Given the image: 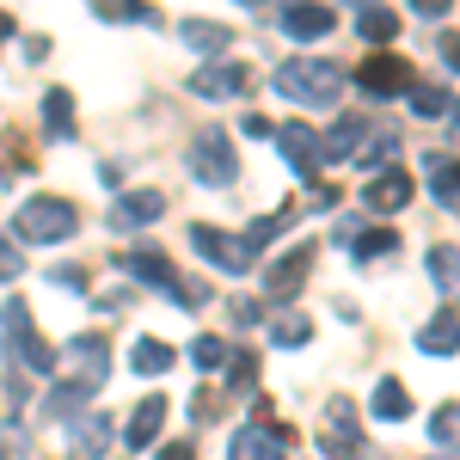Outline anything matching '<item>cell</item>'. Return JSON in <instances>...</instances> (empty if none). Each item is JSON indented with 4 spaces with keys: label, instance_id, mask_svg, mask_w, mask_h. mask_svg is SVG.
<instances>
[{
    "label": "cell",
    "instance_id": "6da1fadb",
    "mask_svg": "<svg viewBox=\"0 0 460 460\" xmlns=\"http://www.w3.org/2000/svg\"><path fill=\"white\" fill-rule=\"evenodd\" d=\"M13 234L31 240V246H56V240H74L80 234V209L68 197H31L25 209L13 215Z\"/></svg>",
    "mask_w": 460,
    "mask_h": 460
},
{
    "label": "cell",
    "instance_id": "7a4b0ae2",
    "mask_svg": "<svg viewBox=\"0 0 460 460\" xmlns=\"http://www.w3.org/2000/svg\"><path fill=\"white\" fill-rule=\"evenodd\" d=\"M270 80H277V93H283V99H295V105H332V99H338V74L325 68V62H314V56H295V62H277V74H270Z\"/></svg>",
    "mask_w": 460,
    "mask_h": 460
},
{
    "label": "cell",
    "instance_id": "3957f363",
    "mask_svg": "<svg viewBox=\"0 0 460 460\" xmlns=\"http://www.w3.org/2000/svg\"><path fill=\"white\" fill-rule=\"evenodd\" d=\"M0 319H6V356H13V368L56 375V350H49V344L31 332V307H25V301H6V307H0Z\"/></svg>",
    "mask_w": 460,
    "mask_h": 460
},
{
    "label": "cell",
    "instance_id": "277c9868",
    "mask_svg": "<svg viewBox=\"0 0 460 460\" xmlns=\"http://www.w3.org/2000/svg\"><path fill=\"white\" fill-rule=\"evenodd\" d=\"M190 166H197V178H203V184H234L240 154H234V142H227V129H203V136H197V147H190Z\"/></svg>",
    "mask_w": 460,
    "mask_h": 460
},
{
    "label": "cell",
    "instance_id": "5b68a950",
    "mask_svg": "<svg viewBox=\"0 0 460 460\" xmlns=\"http://www.w3.org/2000/svg\"><path fill=\"white\" fill-rule=\"evenodd\" d=\"M190 246L203 252V258H209L215 270H227V277H240V270H252V264H258V258H252V252L240 246V240H227L221 227H203V221L190 227Z\"/></svg>",
    "mask_w": 460,
    "mask_h": 460
},
{
    "label": "cell",
    "instance_id": "8992f818",
    "mask_svg": "<svg viewBox=\"0 0 460 460\" xmlns=\"http://www.w3.org/2000/svg\"><path fill=\"white\" fill-rule=\"evenodd\" d=\"M314 252H319L314 240H301L295 252H283V258H277V264L264 270V295H270V301H288L295 288L307 283V270H314Z\"/></svg>",
    "mask_w": 460,
    "mask_h": 460
},
{
    "label": "cell",
    "instance_id": "52a82bcc",
    "mask_svg": "<svg viewBox=\"0 0 460 460\" xmlns=\"http://www.w3.org/2000/svg\"><path fill=\"white\" fill-rule=\"evenodd\" d=\"M68 356H74V381H80V387H93V393L105 387V375H111V362H105V356H111V338H105V332L74 338Z\"/></svg>",
    "mask_w": 460,
    "mask_h": 460
},
{
    "label": "cell",
    "instance_id": "ba28073f",
    "mask_svg": "<svg viewBox=\"0 0 460 460\" xmlns=\"http://www.w3.org/2000/svg\"><path fill=\"white\" fill-rule=\"evenodd\" d=\"M356 442H362L356 405L350 399H332V405H325V424H319V448H325V455H356Z\"/></svg>",
    "mask_w": 460,
    "mask_h": 460
},
{
    "label": "cell",
    "instance_id": "9c48e42d",
    "mask_svg": "<svg viewBox=\"0 0 460 460\" xmlns=\"http://www.w3.org/2000/svg\"><path fill=\"white\" fill-rule=\"evenodd\" d=\"M356 86L375 93V99H393V93H411V68H405L399 56H368V62L356 68Z\"/></svg>",
    "mask_w": 460,
    "mask_h": 460
},
{
    "label": "cell",
    "instance_id": "30bf717a",
    "mask_svg": "<svg viewBox=\"0 0 460 460\" xmlns=\"http://www.w3.org/2000/svg\"><path fill=\"white\" fill-rule=\"evenodd\" d=\"M246 86H252V74L234 68V62H209V68L190 74V93H197V99H240Z\"/></svg>",
    "mask_w": 460,
    "mask_h": 460
},
{
    "label": "cell",
    "instance_id": "8fae6325",
    "mask_svg": "<svg viewBox=\"0 0 460 460\" xmlns=\"http://www.w3.org/2000/svg\"><path fill=\"white\" fill-rule=\"evenodd\" d=\"M160 215H166V197H160V190H129V197H117L111 227H117V234H129V227H154Z\"/></svg>",
    "mask_w": 460,
    "mask_h": 460
},
{
    "label": "cell",
    "instance_id": "7c38bea8",
    "mask_svg": "<svg viewBox=\"0 0 460 460\" xmlns=\"http://www.w3.org/2000/svg\"><path fill=\"white\" fill-rule=\"evenodd\" d=\"M411 172H381V178H368V190H362V203H368V215H393V209H405L411 203Z\"/></svg>",
    "mask_w": 460,
    "mask_h": 460
},
{
    "label": "cell",
    "instance_id": "4fadbf2b",
    "mask_svg": "<svg viewBox=\"0 0 460 460\" xmlns=\"http://www.w3.org/2000/svg\"><path fill=\"white\" fill-rule=\"evenodd\" d=\"M288 37H301V43H319V37L332 31V13L319 6V0H288L283 6V19H277Z\"/></svg>",
    "mask_w": 460,
    "mask_h": 460
},
{
    "label": "cell",
    "instance_id": "5bb4252c",
    "mask_svg": "<svg viewBox=\"0 0 460 460\" xmlns=\"http://www.w3.org/2000/svg\"><path fill=\"white\" fill-rule=\"evenodd\" d=\"M68 442H74L80 460H99L111 448V411H80V418L68 424Z\"/></svg>",
    "mask_w": 460,
    "mask_h": 460
},
{
    "label": "cell",
    "instance_id": "9a60e30c",
    "mask_svg": "<svg viewBox=\"0 0 460 460\" xmlns=\"http://www.w3.org/2000/svg\"><path fill=\"white\" fill-rule=\"evenodd\" d=\"M227 460H283V429L246 424L234 442H227Z\"/></svg>",
    "mask_w": 460,
    "mask_h": 460
},
{
    "label": "cell",
    "instance_id": "2e32d148",
    "mask_svg": "<svg viewBox=\"0 0 460 460\" xmlns=\"http://www.w3.org/2000/svg\"><path fill=\"white\" fill-rule=\"evenodd\" d=\"M277 147L288 154V166H295L301 178L319 166V136L307 129V123H283V129H277Z\"/></svg>",
    "mask_w": 460,
    "mask_h": 460
},
{
    "label": "cell",
    "instance_id": "e0dca14e",
    "mask_svg": "<svg viewBox=\"0 0 460 460\" xmlns=\"http://www.w3.org/2000/svg\"><path fill=\"white\" fill-rule=\"evenodd\" d=\"M362 142H368V123H362V117H338V123L319 136V160H350Z\"/></svg>",
    "mask_w": 460,
    "mask_h": 460
},
{
    "label": "cell",
    "instance_id": "ac0fdd59",
    "mask_svg": "<svg viewBox=\"0 0 460 460\" xmlns=\"http://www.w3.org/2000/svg\"><path fill=\"white\" fill-rule=\"evenodd\" d=\"M117 264H123V277H136V283H147V288H166V295L178 288V270L160 252H129V258H117Z\"/></svg>",
    "mask_w": 460,
    "mask_h": 460
},
{
    "label": "cell",
    "instance_id": "d6986e66",
    "mask_svg": "<svg viewBox=\"0 0 460 460\" xmlns=\"http://www.w3.org/2000/svg\"><path fill=\"white\" fill-rule=\"evenodd\" d=\"M166 411H172V405H166L160 393H154V399H142V405L129 411V424H123V442H129V448H147V442L160 436V424H166Z\"/></svg>",
    "mask_w": 460,
    "mask_h": 460
},
{
    "label": "cell",
    "instance_id": "ffe728a7",
    "mask_svg": "<svg viewBox=\"0 0 460 460\" xmlns=\"http://www.w3.org/2000/svg\"><path fill=\"white\" fill-rule=\"evenodd\" d=\"M418 344H424V356H455V350H460V314H436V319H424Z\"/></svg>",
    "mask_w": 460,
    "mask_h": 460
},
{
    "label": "cell",
    "instance_id": "44dd1931",
    "mask_svg": "<svg viewBox=\"0 0 460 460\" xmlns=\"http://www.w3.org/2000/svg\"><path fill=\"white\" fill-rule=\"evenodd\" d=\"M375 418H387V424H405V418H411V393L399 387L393 375L375 381Z\"/></svg>",
    "mask_w": 460,
    "mask_h": 460
},
{
    "label": "cell",
    "instance_id": "7402d4cb",
    "mask_svg": "<svg viewBox=\"0 0 460 460\" xmlns=\"http://www.w3.org/2000/svg\"><path fill=\"white\" fill-rule=\"evenodd\" d=\"M178 37H184L197 56H215V49H227V25H215V19H178Z\"/></svg>",
    "mask_w": 460,
    "mask_h": 460
},
{
    "label": "cell",
    "instance_id": "603a6c76",
    "mask_svg": "<svg viewBox=\"0 0 460 460\" xmlns=\"http://www.w3.org/2000/svg\"><path fill=\"white\" fill-rule=\"evenodd\" d=\"M43 129H49L56 142L74 136V99L62 93V86H49V93H43Z\"/></svg>",
    "mask_w": 460,
    "mask_h": 460
},
{
    "label": "cell",
    "instance_id": "cb8c5ba5",
    "mask_svg": "<svg viewBox=\"0 0 460 460\" xmlns=\"http://www.w3.org/2000/svg\"><path fill=\"white\" fill-rule=\"evenodd\" d=\"M288 221H295V209H277V215H258V221H252L246 234H240V246L252 252V258H258V252L270 246V240H277V234H283Z\"/></svg>",
    "mask_w": 460,
    "mask_h": 460
},
{
    "label": "cell",
    "instance_id": "d4e9b609",
    "mask_svg": "<svg viewBox=\"0 0 460 460\" xmlns=\"http://www.w3.org/2000/svg\"><path fill=\"white\" fill-rule=\"evenodd\" d=\"M178 356L166 350V344H160V338H142V344H136V350H129V368H136V375H166V368H172Z\"/></svg>",
    "mask_w": 460,
    "mask_h": 460
},
{
    "label": "cell",
    "instance_id": "484cf974",
    "mask_svg": "<svg viewBox=\"0 0 460 460\" xmlns=\"http://www.w3.org/2000/svg\"><path fill=\"white\" fill-rule=\"evenodd\" d=\"M429 283L448 288V295L460 288V252L455 246H429Z\"/></svg>",
    "mask_w": 460,
    "mask_h": 460
},
{
    "label": "cell",
    "instance_id": "4316f807",
    "mask_svg": "<svg viewBox=\"0 0 460 460\" xmlns=\"http://www.w3.org/2000/svg\"><path fill=\"white\" fill-rule=\"evenodd\" d=\"M356 31L368 37V43H393V37H399V19H393L387 6H362V19H356Z\"/></svg>",
    "mask_w": 460,
    "mask_h": 460
},
{
    "label": "cell",
    "instance_id": "83f0119b",
    "mask_svg": "<svg viewBox=\"0 0 460 460\" xmlns=\"http://www.w3.org/2000/svg\"><path fill=\"white\" fill-rule=\"evenodd\" d=\"M270 338H277L283 350H301V344L314 338V319H301V314H283L277 325H270Z\"/></svg>",
    "mask_w": 460,
    "mask_h": 460
},
{
    "label": "cell",
    "instance_id": "f1b7e54d",
    "mask_svg": "<svg viewBox=\"0 0 460 460\" xmlns=\"http://www.w3.org/2000/svg\"><path fill=\"white\" fill-rule=\"evenodd\" d=\"M429 442L460 448V405H436V418H429Z\"/></svg>",
    "mask_w": 460,
    "mask_h": 460
},
{
    "label": "cell",
    "instance_id": "f546056e",
    "mask_svg": "<svg viewBox=\"0 0 460 460\" xmlns=\"http://www.w3.org/2000/svg\"><path fill=\"white\" fill-rule=\"evenodd\" d=\"M387 252H399V234H387V227L356 234V258H362V264H375V258H387Z\"/></svg>",
    "mask_w": 460,
    "mask_h": 460
},
{
    "label": "cell",
    "instance_id": "4dcf8cb0",
    "mask_svg": "<svg viewBox=\"0 0 460 460\" xmlns=\"http://www.w3.org/2000/svg\"><path fill=\"white\" fill-rule=\"evenodd\" d=\"M429 190L436 197H460V160H448V154L429 160Z\"/></svg>",
    "mask_w": 460,
    "mask_h": 460
},
{
    "label": "cell",
    "instance_id": "1f68e13d",
    "mask_svg": "<svg viewBox=\"0 0 460 460\" xmlns=\"http://www.w3.org/2000/svg\"><path fill=\"white\" fill-rule=\"evenodd\" d=\"M190 362L209 375V368H221V362H227V344H221V338H197V344H190Z\"/></svg>",
    "mask_w": 460,
    "mask_h": 460
},
{
    "label": "cell",
    "instance_id": "d6a6232c",
    "mask_svg": "<svg viewBox=\"0 0 460 460\" xmlns=\"http://www.w3.org/2000/svg\"><path fill=\"white\" fill-rule=\"evenodd\" d=\"M99 13H105V19H154L147 0H99Z\"/></svg>",
    "mask_w": 460,
    "mask_h": 460
},
{
    "label": "cell",
    "instance_id": "836d02e7",
    "mask_svg": "<svg viewBox=\"0 0 460 460\" xmlns=\"http://www.w3.org/2000/svg\"><path fill=\"white\" fill-rule=\"evenodd\" d=\"M227 362H234V368H227V381H234V387H252V381H258V356L234 350V356H227Z\"/></svg>",
    "mask_w": 460,
    "mask_h": 460
},
{
    "label": "cell",
    "instance_id": "e575fe53",
    "mask_svg": "<svg viewBox=\"0 0 460 460\" xmlns=\"http://www.w3.org/2000/svg\"><path fill=\"white\" fill-rule=\"evenodd\" d=\"M411 105H418V117H436V111H448V99L436 86H411Z\"/></svg>",
    "mask_w": 460,
    "mask_h": 460
},
{
    "label": "cell",
    "instance_id": "d590c367",
    "mask_svg": "<svg viewBox=\"0 0 460 460\" xmlns=\"http://www.w3.org/2000/svg\"><path fill=\"white\" fill-rule=\"evenodd\" d=\"M19 270H25V258H19V246H13V240H0V283H13Z\"/></svg>",
    "mask_w": 460,
    "mask_h": 460
},
{
    "label": "cell",
    "instance_id": "8d00e7d4",
    "mask_svg": "<svg viewBox=\"0 0 460 460\" xmlns=\"http://www.w3.org/2000/svg\"><path fill=\"white\" fill-rule=\"evenodd\" d=\"M227 314H234V325H258V301H234Z\"/></svg>",
    "mask_w": 460,
    "mask_h": 460
},
{
    "label": "cell",
    "instance_id": "74e56055",
    "mask_svg": "<svg viewBox=\"0 0 460 460\" xmlns=\"http://www.w3.org/2000/svg\"><path fill=\"white\" fill-rule=\"evenodd\" d=\"M411 6H418V13H429V19H442V13H448V0H411Z\"/></svg>",
    "mask_w": 460,
    "mask_h": 460
},
{
    "label": "cell",
    "instance_id": "f35d334b",
    "mask_svg": "<svg viewBox=\"0 0 460 460\" xmlns=\"http://www.w3.org/2000/svg\"><path fill=\"white\" fill-rule=\"evenodd\" d=\"M442 56H448V62L460 68V37H442Z\"/></svg>",
    "mask_w": 460,
    "mask_h": 460
},
{
    "label": "cell",
    "instance_id": "ab89813d",
    "mask_svg": "<svg viewBox=\"0 0 460 460\" xmlns=\"http://www.w3.org/2000/svg\"><path fill=\"white\" fill-rule=\"evenodd\" d=\"M166 460H197V455H190V448H166Z\"/></svg>",
    "mask_w": 460,
    "mask_h": 460
},
{
    "label": "cell",
    "instance_id": "60d3db41",
    "mask_svg": "<svg viewBox=\"0 0 460 460\" xmlns=\"http://www.w3.org/2000/svg\"><path fill=\"white\" fill-rule=\"evenodd\" d=\"M0 37H13V13H0Z\"/></svg>",
    "mask_w": 460,
    "mask_h": 460
},
{
    "label": "cell",
    "instance_id": "b9f144b4",
    "mask_svg": "<svg viewBox=\"0 0 460 460\" xmlns=\"http://www.w3.org/2000/svg\"><path fill=\"white\" fill-rule=\"evenodd\" d=\"M455 123H460V99H455Z\"/></svg>",
    "mask_w": 460,
    "mask_h": 460
},
{
    "label": "cell",
    "instance_id": "7bdbcfd3",
    "mask_svg": "<svg viewBox=\"0 0 460 460\" xmlns=\"http://www.w3.org/2000/svg\"><path fill=\"white\" fill-rule=\"evenodd\" d=\"M362 6H375V0H362Z\"/></svg>",
    "mask_w": 460,
    "mask_h": 460
},
{
    "label": "cell",
    "instance_id": "ee69618b",
    "mask_svg": "<svg viewBox=\"0 0 460 460\" xmlns=\"http://www.w3.org/2000/svg\"><path fill=\"white\" fill-rule=\"evenodd\" d=\"M0 460H6V448H0Z\"/></svg>",
    "mask_w": 460,
    "mask_h": 460
},
{
    "label": "cell",
    "instance_id": "f6af8a7d",
    "mask_svg": "<svg viewBox=\"0 0 460 460\" xmlns=\"http://www.w3.org/2000/svg\"><path fill=\"white\" fill-rule=\"evenodd\" d=\"M246 6H258V0H246Z\"/></svg>",
    "mask_w": 460,
    "mask_h": 460
}]
</instances>
